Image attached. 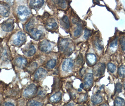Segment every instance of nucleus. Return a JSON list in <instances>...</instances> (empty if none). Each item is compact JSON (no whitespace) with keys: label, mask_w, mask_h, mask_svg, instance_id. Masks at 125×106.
<instances>
[{"label":"nucleus","mask_w":125,"mask_h":106,"mask_svg":"<svg viewBox=\"0 0 125 106\" xmlns=\"http://www.w3.org/2000/svg\"><path fill=\"white\" fill-rule=\"evenodd\" d=\"M58 47L59 50L65 53H70L73 50L72 41L68 38H62L58 42Z\"/></svg>","instance_id":"f257e3e1"},{"label":"nucleus","mask_w":125,"mask_h":106,"mask_svg":"<svg viewBox=\"0 0 125 106\" xmlns=\"http://www.w3.org/2000/svg\"><path fill=\"white\" fill-rule=\"evenodd\" d=\"M30 9L24 5H20L17 9V14L20 20L24 21L31 14Z\"/></svg>","instance_id":"f03ea898"},{"label":"nucleus","mask_w":125,"mask_h":106,"mask_svg":"<svg viewBox=\"0 0 125 106\" xmlns=\"http://www.w3.org/2000/svg\"><path fill=\"white\" fill-rule=\"evenodd\" d=\"M26 41V35L25 33L19 31L17 33L16 37L13 41V44L16 46H21L25 43Z\"/></svg>","instance_id":"7ed1b4c3"},{"label":"nucleus","mask_w":125,"mask_h":106,"mask_svg":"<svg viewBox=\"0 0 125 106\" xmlns=\"http://www.w3.org/2000/svg\"><path fill=\"white\" fill-rule=\"evenodd\" d=\"M37 87L35 84H31L26 88L23 95L25 98H30L34 96L37 92Z\"/></svg>","instance_id":"20e7f679"},{"label":"nucleus","mask_w":125,"mask_h":106,"mask_svg":"<svg viewBox=\"0 0 125 106\" xmlns=\"http://www.w3.org/2000/svg\"><path fill=\"white\" fill-rule=\"evenodd\" d=\"M39 49L42 52H50L52 49V45L48 40H44L40 43Z\"/></svg>","instance_id":"39448f33"},{"label":"nucleus","mask_w":125,"mask_h":106,"mask_svg":"<svg viewBox=\"0 0 125 106\" xmlns=\"http://www.w3.org/2000/svg\"><path fill=\"white\" fill-rule=\"evenodd\" d=\"M14 19H9L4 21L1 25L2 29L5 32H11L14 29Z\"/></svg>","instance_id":"423d86ee"},{"label":"nucleus","mask_w":125,"mask_h":106,"mask_svg":"<svg viewBox=\"0 0 125 106\" xmlns=\"http://www.w3.org/2000/svg\"><path fill=\"white\" fill-rule=\"evenodd\" d=\"M73 61L71 59H67L62 63V69L64 72H70L73 67Z\"/></svg>","instance_id":"0eeeda50"},{"label":"nucleus","mask_w":125,"mask_h":106,"mask_svg":"<svg viewBox=\"0 0 125 106\" xmlns=\"http://www.w3.org/2000/svg\"><path fill=\"white\" fill-rule=\"evenodd\" d=\"M10 14V7L5 2H0V15L7 17Z\"/></svg>","instance_id":"6e6552de"},{"label":"nucleus","mask_w":125,"mask_h":106,"mask_svg":"<svg viewBox=\"0 0 125 106\" xmlns=\"http://www.w3.org/2000/svg\"><path fill=\"white\" fill-rule=\"evenodd\" d=\"M29 33L30 37L35 41H38L42 39L44 35L43 32L42 30H38L36 28H33Z\"/></svg>","instance_id":"1a4fd4ad"},{"label":"nucleus","mask_w":125,"mask_h":106,"mask_svg":"<svg viewBox=\"0 0 125 106\" xmlns=\"http://www.w3.org/2000/svg\"><path fill=\"white\" fill-rule=\"evenodd\" d=\"M45 27L49 31H53L56 30L58 28V25L55 20L51 19L46 23Z\"/></svg>","instance_id":"9d476101"},{"label":"nucleus","mask_w":125,"mask_h":106,"mask_svg":"<svg viewBox=\"0 0 125 106\" xmlns=\"http://www.w3.org/2000/svg\"><path fill=\"white\" fill-rule=\"evenodd\" d=\"M44 2L45 1L43 0H31L29 1V4L30 8L35 10H38L43 6Z\"/></svg>","instance_id":"9b49d317"},{"label":"nucleus","mask_w":125,"mask_h":106,"mask_svg":"<svg viewBox=\"0 0 125 106\" xmlns=\"http://www.w3.org/2000/svg\"><path fill=\"white\" fill-rule=\"evenodd\" d=\"M47 71L43 68L38 69L34 75V79L36 81H40L47 75Z\"/></svg>","instance_id":"f8f14e48"},{"label":"nucleus","mask_w":125,"mask_h":106,"mask_svg":"<svg viewBox=\"0 0 125 106\" xmlns=\"http://www.w3.org/2000/svg\"><path fill=\"white\" fill-rule=\"evenodd\" d=\"M15 64L19 68L23 69L27 65V61L25 58L19 57L15 59Z\"/></svg>","instance_id":"ddd939ff"},{"label":"nucleus","mask_w":125,"mask_h":106,"mask_svg":"<svg viewBox=\"0 0 125 106\" xmlns=\"http://www.w3.org/2000/svg\"><path fill=\"white\" fill-rule=\"evenodd\" d=\"M94 73L96 76H101L104 73L105 65L104 63H100L96 65L94 68Z\"/></svg>","instance_id":"4468645a"},{"label":"nucleus","mask_w":125,"mask_h":106,"mask_svg":"<svg viewBox=\"0 0 125 106\" xmlns=\"http://www.w3.org/2000/svg\"><path fill=\"white\" fill-rule=\"evenodd\" d=\"M94 77L92 73H88L85 77V85L86 87L91 86L93 82Z\"/></svg>","instance_id":"2eb2a0df"},{"label":"nucleus","mask_w":125,"mask_h":106,"mask_svg":"<svg viewBox=\"0 0 125 106\" xmlns=\"http://www.w3.org/2000/svg\"><path fill=\"white\" fill-rule=\"evenodd\" d=\"M23 52L26 56H32L36 52V49L34 46H33V45H31L26 50H23Z\"/></svg>","instance_id":"dca6fc26"},{"label":"nucleus","mask_w":125,"mask_h":106,"mask_svg":"<svg viewBox=\"0 0 125 106\" xmlns=\"http://www.w3.org/2000/svg\"><path fill=\"white\" fill-rule=\"evenodd\" d=\"M91 100L94 105H96L102 102L103 98L99 94H95L92 96Z\"/></svg>","instance_id":"f3484780"},{"label":"nucleus","mask_w":125,"mask_h":106,"mask_svg":"<svg viewBox=\"0 0 125 106\" xmlns=\"http://www.w3.org/2000/svg\"><path fill=\"white\" fill-rule=\"evenodd\" d=\"M62 98V93L61 92H58L54 94L53 95L50 97V100L51 102L56 103L59 102Z\"/></svg>","instance_id":"a211bd4d"},{"label":"nucleus","mask_w":125,"mask_h":106,"mask_svg":"<svg viewBox=\"0 0 125 106\" xmlns=\"http://www.w3.org/2000/svg\"><path fill=\"white\" fill-rule=\"evenodd\" d=\"M87 59L88 62L90 65H94L97 60L96 56L93 53H89L87 55Z\"/></svg>","instance_id":"6ab92c4d"},{"label":"nucleus","mask_w":125,"mask_h":106,"mask_svg":"<svg viewBox=\"0 0 125 106\" xmlns=\"http://www.w3.org/2000/svg\"><path fill=\"white\" fill-rule=\"evenodd\" d=\"M94 45L95 46L96 48L98 50H102L104 47L102 43V41L98 38H95L94 42Z\"/></svg>","instance_id":"aec40b11"},{"label":"nucleus","mask_w":125,"mask_h":106,"mask_svg":"<svg viewBox=\"0 0 125 106\" xmlns=\"http://www.w3.org/2000/svg\"><path fill=\"white\" fill-rule=\"evenodd\" d=\"M77 27L74 32V35L75 37L79 36L81 35L83 30V27L81 24L80 23H77Z\"/></svg>","instance_id":"412c9836"},{"label":"nucleus","mask_w":125,"mask_h":106,"mask_svg":"<svg viewBox=\"0 0 125 106\" xmlns=\"http://www.w3.org/2000/svg\"><path fill=\"white\" fill-rule=\"evenodd\" d=\"M33 26H34V20L31 19L26 24H25V30H26L27 32H30L33 28H34Z\"/></svg>","instance_id":"4be33fe9"},{"label":"nucleus","mask_w":125,"mask_h":106,"mask_svg":"<svg viewBox=\"0 0 125 106\" xmlns=\"http://www.w3.org/2000/svg\"><path fill=\"white\" fill-rule=\"evenodd\" d=\"M125 104V100L120 97H117L115 100L114 106H124Z\"/></svg>","instance_id":"5701e85b"},{"label":"nucleus","mask_w":125,"mask_h":106,"mask_svg":"<svg viewBox=\"0 0 125 106\" xmlns=\"http://www.w3.org/2000/svg\"><path fill=\"white\" fill-rule=\"evenodd\" d=\"M56 60L55 59H51L46 64L47 68L48 69H54L56 66Z\"/></svg>","instance_id":"b1692460"},{"label":"nucleus","mask_w":125,"mask_h":106,"mask_svg":"<svg viewBox=\"0 0 125 106\" xmlns=\"http://www.w3.org/2000/svg\"><path fill=\"white\" fill-rule=\"evenodd\" d=\"M62 21L64 27L67 29H69L70 26V21H69L68 17L66 16H64L62 19Z\"/></svg>","instance_id":"393cba45"},{"label":"nucleus","mask_w":125,"mask_h":106,"mask_svg":"<svg viewBox=\"0 0 125 106\" xmlns=\"http://www.w3.org/2000/svg\"><path fill=\"white\" fill-rule=\"evenodd\" d=\"M1 55L3 60H8L10 58V53L8 49H5L2 50Z\"/></svg>","instance_id":"a878e982"},{"label":"nucleus","mask_w":125,"mask_h":106,"mask_svg":"<svg viewBox=\"0 0 125 106\" xmlns=\"http://www.w3.org/2000/svg\"><path fill=\"white\" fill-rule=\"evenodd\" d=\"M28 106H43V104L40 102L34 100H31L29 101Z\"/></svg>","instance_id":"bb28decb"},{"label":"nucleus","mask_w":125,"mask_h":106,"mask_svg":"<svg viewBox=\"0 0 125 106\" xmlns=\"http://www.w3.org/2000/svg\"><path fill=\"white\" fill-rule=\"evenodd\" d=\"M38 67V64L36 62H33L30 64L28 67L27 68V69L28 72H32L34 71Z\"/></svg>","instance_id":"cd10ccee"},{"label":"nucleus","mask_w":125,"mask_h":106,"mask_svg":"<svg viewBox=\"0 0 125 106\" xmlns=\"http://www.w3.org/2000/svg\"><path fill=\"white\" fill-rule=\"evenodd\" d=\"M107 67L109 71L112 73H113L116 69V66L111 63H109L108 64Z\"/></svg>","instance_id":"c85d7f7f"},{"label":"nucleus","mask_w":125,"mask_h":106,"mask_svg":"<svg viewBox=\"0 0 125 106\" xmlns=\"http://www.w3.org/2000/svg\"><path fill=\"white\" fill-rule=\"evenodd\" d=\"M118 74L120 76H125V66L122 65L119 68Z\"/></svg>","instance_id":"c756f323"},{"label":"nucleus","mask_w":125,"mask_h":106,"mask_svg":"<svg viewBox=\"0 0 125 106\" xmlns=\"http://www.w3.org/2000/svg\"><path fill=\"white\" fill-rule=\"evenodd\" d=\"M119 42L121 45V49L123 50H125V36H122L120 39Z\"/></svg>","instance_id":"7c9ffc66"},{"label":"nucleus","mask_w":125,"mask_h":106,"mask_svg":"<svg viewBox=\"0 0 125 106\" xmlns=\"http://www.w3.org/2000/svg\"><path fill=\"white\" fill-rule=\"evenodd\" d=\"M91 35V31L87 28H85V32H84V38L86 40L88 39V38L90 37Z\"/></svg>","instance_id":"2f4dec72"},{"label":"nucleus","mask_w":125,"mask_h":106,"mask_svg":"<svg viewBox=\"0 0 125 106\" xmlns=\"http://www.w3.org/2000/svg\"><path fill=\"white\" fill-rule=\"evenodd\" d=\"M58 3L60 7L62 9H65L67 7V4L66 1L64 0H59L58 1Z\"/></svg>","instance_id":"473e14b6"},{"label":"nucleus","mask_w":125,"mask_h":106,"mask_svg":"<svg viewBox=\"0 0 125 106\" xmlns=\"http://www.w3.org/2000/svg\"><path fill=\"white\" fill-rule=\"evenodd\" d=\"M122 85L120 83H117L116 84V92L118 93H120L122 92Z\"/></svg>","instance_id":"72a5a7b5"},{"label":"nucleus","mask_w":125,"mask_h":106,"mask_svg":"<svg viewBox=\"0 0 125 106\" xmlns=\"http://www.w3.org/2000/svg\"><path fill=\"white\" fill-rule=\"evenodd\" d=\"M117 45H118V40H117V38H116L113 40L112 43L110 44V47L111 48H115L116 47H117Z\"/></svg>","instance_id":"f704fd0d"},{"label":"nucleus","mask_w":125,"mask_h":106,"mask_svg":"<svg viewBox=\"0 0 125 106\" xmlns=\"http://www.w3.org/2000/svg\"><path fill=\"white\" fill-rule=\"evenodd\" d=\"M38 95L41 97H43L45 95V93L44 90L42 89H41L38 92Z\"/></svg>","instance_id":"c9c22d12"},{"label":"nucleus","mask_w":125,"mask_h":106,"mask_svg":"<svg viewBox=\"0 0 125 106\" xmlns=\"http://www.w3.org/2000/svg\"><path fill=\"white\" fill-rule=\"evenodd\" d=\"M77 62L79 64H81V63H83V58L82 55H79L78 56V59H77Z\"/></svg>","instance_id":"e433bc0d"},{"label":"nucleus","mask_w":125,"mask_h":106,"mask_svg":"<svg viewBox=\"0 0 125 106\" xmlns=\"http://www.w3.org/2000/svg\"><path fill=\"white\" fill-rule=\"evenodd\" d=\"M4 106H15L14 104H13L12 103L10 102H7L4 103Z\"/></svg>","instance_id":"4c0bfd02"},{"label":"nucleus","mask_w":125,"mask_h":106,"mask_svg":"<svg viewBox=\"0 0 125 106\" xmlns=\"http://www.w3.org/2000/svg\"><path fill=\"white\" fill-rule=\"evenodd\" d=\"M65 106H74V105L73 103H71L68 104L67 105H65Z\"/></svg>","instance_id":"58836bf2"},{"label":"nucleus","mask_w":125,"mask_h":106,"mask_svg":"<svg viewBox=\"0 0 125 106\" xmlns=\"http://www.w3.org/2000/svg\"><path fill=\"white\" fill-rule=\"evenodd\" d=\"M80 88H81V89H83V88H84V84H83V83H81V85H80Z\"/></svg>","instance_id":"ea45409f"},{"label":"nucleus","mask_w":125,"mask_h":106,"mask_svg":"<svg viewBox=\"0 0 125 106\" xmlns=\"http://www.w3.org/2000/svg\"><path fill=\"white\" fill-rule=\"evenodd\" d=\"M100 106H107V105L106 104H103V105H101Z\"/></svg>","instance_id":"a19ab883"},{"label":"nucleus","mask_w":125,"mask_h":106,"mask_svg":"<svg viewBox=\"0 0 125 106\" xmlns=\"http://www.w3.org/2000/svg\"><path fill=\"white\" fill-rule=\"evenodd\" d=\"M78 91H79V92H81V89H79V90H78Z\"/></svg>","instance_id":"79ce46f5"},{"label":"nucleus","mask_w":125,"mask_h":106,"mask_svg":"<svg viewBox=\"0 0 125 106\" xmlns=\"http://www.w3.org/2000/svg\"><path fill=\"white\" fill-rule=\"evenodd\" d=\"M124 88H125V85H124Z\"/></svg>","instance_id":"37998d69"},{"label":"nucleus","mask_w":125,"mask_h":106,"mask_svg":"<svg viewBox=\"0 0 125 106\" xmlns=\"http://www.w3.org/2000/svg\"></svg>","instance_id":"c03bdc74"}]
</instances>
